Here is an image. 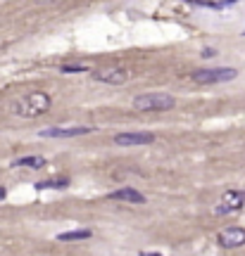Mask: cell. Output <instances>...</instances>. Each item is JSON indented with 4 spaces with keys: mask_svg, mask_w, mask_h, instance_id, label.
Returning a JSON list of instances; mask_svg holds the SVG:
<instances>
[{
    "mask_svg": "<svg viewBox=\"0 0 245 256\" xmlns=\"http://www.w3.org/2000/svg\"><path fill=\"white\" fill-rule=\"evenodd\" d=\"M50 105H53V100H50L48 92L34 91L21 95L19 100L12 102V114L24 116V119H38V116H43L45 111L50 110Z\"/></svg>",
    "mask_w": 245,
    "mask_h": 256,
    "instance_id": "6da1fadb",
    "label": "cell"
},
{
    "mask_svg": "<svg viewBox=\"0 0 245 256\" xmlns=\"http://www.w3.org/2000/svg\"><path fill=\"white\" fill-rule=\"evenodd\" d=\"M174 105L176 100L164 92H145V95L133 97V110L138 111H167L174 110Z\"/></svg>",
    "mask_w": 245,
    "mask_h": 256,
    "instance_id": "7a4b0ae2",
    "label": "cell"
},
{
    "mask_svg": "<svg viewBox=\"0 0 245 256\" xmlns=\"http://www.w3.org/2000/svg\"><path fill=\"white\" fill-rule=\"evenodd\" d=\"M236 76H238L236 69H231V67H219V69H200V72H193V81L200 83V86H212V83L233 81Z\"/></svg>",
    "mask_w": 245,
    "mask_h": 256,
    "instance_id": "3957f363",
    "label": "cell"
},
{
    "mask_svg": "<svg viewBox=\"0 0 245 256\" xmlns=\"http://www.w3.org/2000/svg\"><path fill=\"white\" fill-rule=\"evenodd\" d=\"M245 206V192L243 190H228L222 195V200L217 204L214 214L217 216H226V214H233V211H241Z\"/></svg>",
    "mask_w": 245,
    "mask_h": 256,
    "instance_id": "277c9868",
    "label": "cell"
},
{
    "mask_svg": "<svg viewBox=\"0 0 245 256\" xmlns=\"http://www.w3.org/2000/svg\"><path fill=\"white\" fill-rule=\"evenodd\" d=\"M217 242H219L224 249H238V247L245 244V228H238V225L224 228V230L217 235Z\"/></svg>",
    "mask_w": 245,
    "mask_h": 256,
    "instance_id": "5b68a950",
    "label": "cell"
},
{
    "mask_svg": "<svg viewBox=\"0 0 245 256\" xmlns=\"http://www.w3.org/2000/svg\"><path fill=\"white\" fill-rule=\"evenodd\" d=\"M112 140L114 145L119 147H138V145H152L155 135L152 133H117Z\"/></svg>",
    "mask_w": 245,
    "mask_h": 256,
    "instance_id": "8992f818",
    "label": "cell"
},
{
    "mask_svg": "<svg viewBox=\"0 0 245 256\" xmlns=\"http://www.w3.org/2000/svg\"><path fill=\"white\" fill-rule=\"evenodd\" d=\"M93 128L91 126H69V128H43L38 135L41 138H79V135H88Z\"/></svg>",
    "mask_w": 245,
    "mask_h": 256,
    "instance_id": "52a82bcc",
    "label": "cell"
},
{
    "mask_svg": "<svg viewBox=\"0 0 245 256\" xmlns=\"http://www.w3.org/2000/svg\"><path fill=\"white\" fill-rule=\"evenodd\" d=\"M93 78L100 83H107V86H122V83H126L129 72L126 69H98V72H93Z\"/></svg>",
    "mask_w": 245,
    "mask_h": 256,
    "instance_id": "ba28073f",
    "label": "cell"
},
{
    "mask_svg": "<svg viewBox=\"0 0 245 256\" xmlns=\"http://www.w3.org/2000/svg\"><path fill=\"white\" fill-rule=\"evenodd\" d=\"M114 201H129V204H145V195H141L138 190L133 187H122V190H114L107 195Z\"/></svg>",
    "mask_w": 245,
    "mask_h": 256,
    "instance_id": "9c48e42d",
    "label": "cell"
},
{
    "mask_svg": "<svg viewBox=\"0 0 245 256\" xmlns=\"http://www.w3.org/2000/svg\"><path fill=\"white\" fill-rule=\"evenodd\" d=\"M15 166H21V168H43L45 166V159L43 157H21V159H17L15 162Z\"/></svg>",
    "mask_w": 245,
    "mask_h": 256,
    "instance_id": "30bf717a",
    "label": "cell"
},
{
    "mask_svg": "<svg viewBox=\"0 0 245 256\" xmlns=\"http://www.w3.org/2000/svg\"><path fill=\"white\" fill-rule=\"evenodd\" d=\"M93 235L91 230H69V233H60L57 239L60 242H74V239H88Z\"/></svg>",
    "mask_w": 245,
    "mask_h": 256,
    "instance_id": "8fae6325",
    "label": "cell"
},
{
    "mask_svg": "<svg viewBox=\"0 0 245 256\" xmlns=\"http://www.w3.org/2000/svg\"><path fill=\"white\" fill-rule=\"evenodd\" d=\"M67 185H69L67 178H62V181H41V183H36V190H62Z\"/></svg>",
    "mask_w": 245,
    "mask_h": 256,
    "instance_id": "7c38bea8",
    "label": "cell"
},
{
    "mask_svg": "<svg viewBox=\"0 0 245 256\" xmlns=\"http://www.w3.org/2000/svg\"><path fill=\"white\" fill-rule=\"evenodd\" d=\"M60 72L62 73H81V72H88V69H86V67H76V64H62Z\"/></svg>",
    "mask_w": 245,
    "mask_h": 256,
    "instance_id": "4fadbf2b",
    "label": "cell"
},
{
    "mask_svg": "<svg viewBox=\"0 0 245 256\" xmlns=\"http://www.w3.org/2000/svg\"><path fill=\"white\" fill-rule=\"evenodd\" d=\"M203 57H205V59H209V57H217V50H214V48H205V50H203Z\"/></svg>",
    "mask_w": 245,
    "mask_h": 256,
    "instance_id": "5bb4252c",
    "label": "cell"
},
{
    "mask_svg": "<svg viewBox=\"0 0 245 256\" xmlns=\"http://www.w3.org/2000/svg\"><path fill=\"white\" fill-rule=\"evenodd\" d=\"M5 195H7V192H5V187H0V201L5 200Z\"/></svg>",
    "mask_w": 245,
    "mask_h": 256,
    "instance_id": "9a60e30c",
    "label": "cell"
},
{
    "mask_svg": "<svg viewBox=\"0 0 245 256\" xmlns=\"http://www.w3.org/2000/svg\"><path fill=\"white\" fill-rule=\"evenodd\" d=\"M141 256H162V254H152V252H143Z\"/></svg>",
    "mask_w": 245,
    "mask_h": 256,
    "instance_id": "2e32d148",
    "label": "cell"
},
{
    "mask_svg": "<svg viewBox=\"0 0 245 256\" xmlns=\"http://www.w3.org/2000/svg\"><path fill=\"white\" fill-rule=\"evenodd\" d=\"M226 2H236V0H226Z\"/></svg>",
    "mask_w": 245,
    "mask_h": 256,
    "instance_id": "e0dca14e",
    "label": "cell"
}]
</instances>
